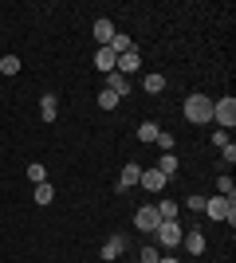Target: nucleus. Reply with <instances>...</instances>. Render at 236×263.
Here are the masks:
<instances>
[{
	"label": "nucleus",
	"mask_w": 236,
	"mask_h": 263,
	"mask_svg": "<svg viewBox=\"0 0 236 263\" xmlns=\"http://www.w3.org/2000/svg\"><path fill=\"white\" fill-rule=\"evenodd\" d=\"M181 243H185V252H189V255H205V248H209V243H205V232H201V228L185 232V236H181Z\"/></svg>",
	"instance_id": "obj_10"
},
{
	"label": "nucleus",
	"mask_w": 236,
	"mask_h": 263,
	"mask_svg": "<svg viewBox=\"0 0 236 263\" xmlns=\"http://www.w3.org/2000/svg\"><path fill=\"white\" fill-rule=\"evenodd\" d=\"M216 193H221V197H228V200L236 197V185H232V177H228V173L216 177Z\"/></svg>",
	"instance_id": "obj_21"
},
{
	"label": "nucleus",
	"mask_w": 236,
	"mask_h": 263,
	"mask_svg": "<svg viewBox=\"0 0 236 263\" xmlns=\"http://www.w3.org/2000/svg\"><path fill=\"white\" fill-rule=\"evenodd\" d=\"M161 259V252H157L154 243H150V248H142V255H138V263H157Z\"/></svg>",
	"instance_id": "obj_26"
},
{
	"label": "nucleus",
	"mask_w": 236,
	"mask_h": 263,
	"mask_svg": "<svg viewBox=\"0 0 236 263\" xmlns=\"http://www.w3.org/2000/svg\"><path fill=\"white\" fill-rule=\"evenodd\" d=\"M157 224H161V216H157L154 204H142V209L134 212V228H138V232H154Z\"/></svg>",
	"instance_id": "obj_5"
},
{
	"label": "nucleus",
	"mask_w": 236,
	"mask_h": 263,
	"mask_svg": "<svg viewBox=\"0 0 236 263\" xmlns=\"http://www.w3.org/2000/svg\"><path fill=\"white\" fill-rule=\"evenodd\" d=\"M157 134H161L157 122H142V126H138V142H157Z\"/></svg>",
	"instance_id": "obj_19"
},
{
	"label": "nucleus",
	"mask_w": 236,
	"mask_h": 263,
	"mask_svg": "<svg viewBox=\"0 0 236 263\" xmlns=\"http://www.w3.org/2000/svg\"><path fill=\"white\" fill-rule=\"evenodd\" d=\"M138 185L146 189V193H161V189H166L169 181H166L161 173H157V169H142V177H138Z\"/></svg>",
	"instance_id": "obj_9"
},
{
	"label": "nucleus",
	"mask_w": 236,
	"mask_h": 263,
	"mask_svg": "<svg viewBox=\"0 0 236 263\" xmlns=\"http://www.w3.org/2000/svg\"><path fill=\"white\" fill-rule=\"evenodd\" d=\"M28 181H32V185H44V181H47V169L40 161H32V165H28Z\"/></svg>",
	"instance_id": "obj_23"
},
{
	"label": "nucleus",
	"mask_w": 236,
	"mask_h": 263,
	"mask_svg": "<svg viewBox=\"0 0 236 263\" xmlns=\"http://www.w3.org/2000/svg\"><path fill=\"white\" fill-rule=\"evenodd\" d=\"M185 209H189V212H205V197H189V200H185Z\"/></svg>",
	"instance_id": "obj_27"
},
{
	"label": "nucleus",
	"mask_w": 236,
	"mask_h": 263,
	"mask_svg": "<svg viewBox=\"0 0 236 263\" xmlns=\"http://www.w3.org/2000/svg\"><path fill=\"white\" fill-rule=\"evenodd\" d=\"M0 75H20V55H4L0 59Z\"/></svg>",
	"instance_id": "obj_22"
},
{
	"label": "nucleus",
	"mask_w": 236,
	"mask_h": 263,
	"mask_svg": "<svg viewBox=\"0 0 236 263\" xmlns=\"http://www.w3.org/2000/svg\"><path fill=\"white\" fill-rule=\"evenodd\" d=\"M138 67H142V55H138V47H134V51L118 55V63H114V71H118V75H126V79H130V75H134V71H138Z\"/></svg>",
	"instance_id": "obj_7"
},
{
	"label": "nucleus",
	"mask_w": 236,
	"mask_h": 263,
	"mask_svg": "<svg viewBox=\"0 0 236 263\" xmlns=\"http://www.w3.org/2000/svg\"><path fill=\"white\" fill-rule=\"evenodd\" d=\"M32 200L40 204V209H44V204H51V200H56V185H51V181H44V185H35Z\"/></svg>",
	"instance_id": "obj_15"
},
{
	"label": "nucleus",
	"mask_w": 236,
	"mask_h": 263,
	"mask_svg": "<svg viewBox=\"0 0 236 263\" xmlns=\"http://www.w3.org/2000/svg\"><path fill=\"white\" fill-rule=\"evenodd\" d=\"M221 157H225V165H232V161H236V145H232V142H228V145H225V149H221Z\"/></svg>",
	"instance_id": "obj_28"
},
{
	"label": "nucleus",
	"mask_w": 236,
	"mask_h": 263,
	"mask_svg": "<svg viewBox=\"0 0 236 263\" xmlns=\"http://www.w3.org/2000/svg\"><path fill=\"white\" fill-rule=\"evenodd\" d=\"M157 263H181V259H177V255H161Z\"/></svg>",
	"instance_id": "obj_30"
},
{
	"label": "nucleus",
	"mask_w": 236,
	"mask_h": 263,
	"mask_svg": "<svg viewBox=\"0 0 236 263\" xmlns=\"http://www.w3.org/2000/svg\"><path fill=\"white\" fill-rule=\"evenodd\" d=\"M173 142H177V138H173L169 130H161V134H157V145H161V154H173Z\"/></svg>",
	"instance_id": "obj_25"
},
{
	"label": "nucleus",
	"mask_w": 236,
	"mask_h": 263,
	"mask_svg": "<svg viewBox=\"0 0 236 263\" xmlns=\"http://www.w3.org/2000/svg\"><path fill=\"white\" fill-rule=\"evenodd\" d=\"M213 145H216V149H225V145H228V134L216 130V134H213Z\"/></svg>",
	"instance_id": "obj_29"
},
{
	"label": "nucleus",
	"mask_w": 236,
	"mask_h": 263,
	"mask_svg": "<svg viewBox=\"0 0 236 263\" xmlns=\"http://www.w3.org/2000/svg\"><path fill=\"white\" fill-rule=\"evenodd\" d=\"M154 209H157V216H161V220H177V200H157V204H154Z\"/></svg>",
	"instance_id": "obj_20"
},
{
	"label": "nucleus",
	"mask_w": 236,
	"mask_h": 263,
	"mask_svg": "<svg viewBox=\"0 0 236 263\" xmlns=\"http://www.w3.org/2000/svg\"><path fill=\"white\" fill-rule=\"evenodd\" d=\"M118 102H122L118 95H111V90H99V106H102V110H114Z\"/></svg>",
	"instance_id": "obj_24"
},
{
	"label": "nucleus",
	"mask_w": 236,
	"mask_h": 263,
	"mask_svg": "<svg viewBox=\"0 0 236 263\" xmlns=\"http://www.w3.org/2000/svg\"><path fill=\"white\" fill-rule=\"evenodd\" d=\"M154 236H157V243L169 252V248H181V236H185V228H181L177 220H161V224L154 228Z\"/></svg>",
	"instance_id": "obj_3"
},
{
	"label": "nucleus",
	"mask_w": 236,
	"mask_h": 263,
	"mask_svg": "<svg viewBox=\"0 0 236 263\" xmlns=\"http://www.w3.org/2000/svg\"><path fill=\"white\" fill-rule=\"evenodd\" d=\"M114 63H118V55H114L111 47H99V51H95V67H99L102 75H111V71H114Z\"/></svg>",
	"instance_id": "obj_11"
},
{
	"label": "nucleus",
	"mask_w": 236,
	"mask_h": 263,
	"mask_svg": "<svg viewBox=\"0 0 236 263\" xmlns=\"http://www.w3.org/2000/svg\"><path fill=\"white\" fill-rule=\"evenodd\" d=\"M181 114H185L189 126H205V122H213V99L209 95H189L185 106H181Z\"/></svg>",
	"instance_id": "obj_1"
},
{
	"label": "nucleus",
	"mask_w": 236,
	"mask_h": 263,
	"mask_svg": "<svg viewBox=\"0 0 236 263\" xmlns=\"http://www.w3.org/2000/svg\"><path fill=\"white\" fill-rule=\"evenodd\" d=\"M102 90H111V95L126 99V95H130V79L118 75V71H111V75H102Z\"/></svg>",
	"instance_id": "obj_6"
},
{
	"label": "nucleus",
	"mask_w": 236,
	"mask_h": 263,
	"mask_svg": "<svg viewBox=\"0 0 236 263\" xmlns=\"http://www.w3.org/2000/svg\"><path fill=\"white\" fill-rule=\"evenodd\" d=\"M106 47H111L114 55H126V51H134V40H130L126 32H114V40H111Z\"/></svg>",
	"instance_id": "obj_17"
},
{
	"label": "nucleus",
	"mask_w": 236,
	"mask_h": 263,
	"mask_svg": "<svg viewBox=\"0 0 236 263\" xmlns=\"http://www.w3.org/2000/svg\"><path fill=\"white\" fill-rule=\"evenodd\" d=\"M56 114H59V99H56V95H44V99H40V118L56 122Z\"/></svg>",
	"instance_id": "obj_14"
},
{
	"label": "nucleus",
	"mask_w": 236,
	"mask_h": 263,
	"mask_svg": "<svg viewBox=\"0 0 236 263\" xmlns=\"http://www.w3.org/2000/svg\"><path fill=\"white\" fill-rule=\"evenodd\" d=\"M177 169H181L177 157H173V154H161V161H157V173L166 177V181H173V177H177Z\"/></svg>",
	"instance_id": "obj_16"
},
{
	"label": "nucleus",
	"mask_w": 236,
	"mask_h": 263,
	"mask_svg": "<svg viewBox=\"0 0 236 263\" xmlns=\"http://www.w3.org/2000/svg\"><path fill=\"white\" fill-rule=\"evenodd\" d=\"M138 177H142V165H126L114 189H118V193H126V189H134V185H138Z\"/></svg>",
	"instance_id": "obj_12"
},
{
	"label": "nucleus",
	"mask_w": 236,
	"mask_h": 263,
	"mask_svg": "<svg viewBox=\"0 0 236 263\" xmlns=\"http://www.w3.org/2000/svg\"><path fill=\"white\" fill-rule=\"evenodd\" d=\"M142 90H146V95H161V90H166V75H146L142 79Z\"/></svg>",
	"instance_id": "obj_18"
},
{
	"label": "nucleus",
	"mask_w": 236,
	"mask_h": 263,
	"mask_svg": "<svg viewBox=\"0 0 236 263\" xmlns=\"http://www.w3.org/2000/svg\"><path fill=\"white\" fill-rule=\"evenodd\" d=\"M114 32H118V28H114V24L106 20V16H102V20H95V40H99L102 47H106V44L114 40Z\"/></svg>",
	"instance_id": "obj_13"
},
{
	"label": "nucleus",
	"mask_w": 236,
	"mask_h": 263,
	"mask_svg": "<svg viewBox=\"0 0 236 263\" xmlns=\"http://www.w3.org/2000/svg\"><path fill=\"white\" fill-rule=\"evenodd\" d=\"M122 252H126V236H122V232H114L111 240L102 243V263H111V259H118V255H122Z\"/></svg>",
	"instance_id": "obj_8"
},
{
	"label": "nucleus",
	"mask_w": 236,
	"mask_h": 263,
	"mask_svg": "<svg viewBox=\"0 0 236 263\" xmlns=\"http://www.w3.org/2000/svg\"><path fill=\"white\" fill-rule=\"evenodd\" d=\"M213 122L221 126V130H232L236 126V99H221V102H213Z\"/></svg>",
	"instance_id": "obj_4"
},
{
	"label": "nucleus",
	"mask_w": 236,
	"mask_h": 263,
	"mask_svg": "<svg viewBox=\"0 0 236 263\" xmlns=\"http://www.w3.org/2000/svg\"><path fill=\"white\" fill-rule=\"evenodd\" d=\"M205 216L209 220H221V224H228L232 228L236 224V200H228V197H205Z\"/></svg>",
	"instance_id": "obj_2"
}]
</instances>
